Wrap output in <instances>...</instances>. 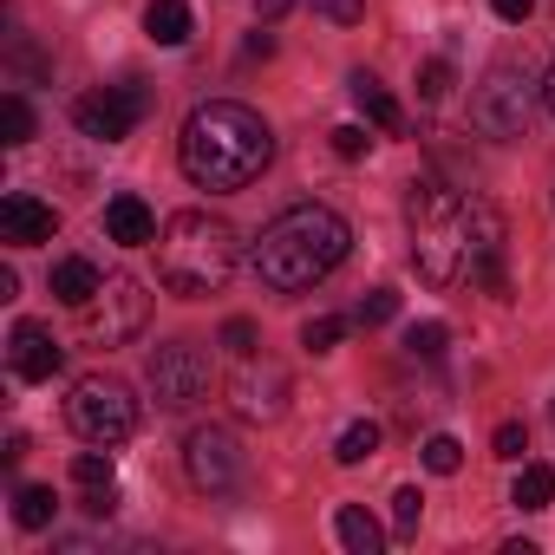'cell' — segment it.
Returning <instances> with one entry per match:
<instances>
[{"label": "cell", "mask_w": 555, "mask_h": 555, "mask_svg": "<svg viewBox=\"0 0 555 555\" xmlns=\"http://www.w3.org/2000/svg\"><path fill=\"white\" fill-rule=\"evenodd\" d=\"M405 222H412V261L431 288H490L509 295L503 282V216L438 177H418L405 190Z\"/></svg>", "instance_id": "6da1fadb"}, {"label": "cell", "mask_w": 555, "mask_h": 555, "mask_svg": "<svg viewBox=\"0 0 555 555\" xmlns=\"http://www.w3.org/2000/svg\"><path fill=\"white\" fill-rule=\"evenodd\" d=\"M177 157L196 190H248L274 157V131L261 125V112H248L235 99H209L190 112Z\"/></svg>", "instance_id": "7a4b0ae2"}, {"label": "cell", "mask_w": 555, "mask_h": 555, "mask_svg": "<svg viewBox=\"0 0 555 555\" xmlns=\"http://www.w3.org/2000/svg\"><path fill=\"white\" fill-rule=\"evenodd\" d=\"M347 248H353V229H347L340 209H327V203H295V209H282V216L261 229V242H255V274H261L274 295H301V288L327 282V274L347 261Z\"/></svg>", "instance_id": "3957f363"}, {"label": "cell", "mask_w": 555, "mask_h": 555, "mask_svg": "<svg viewBox=\"0 0 555 555\" xmlns=\"http://www.w3.org/2000/svg\"><path fill=\"white\" fill-rule=\"evenodd\" d=\"M235 261H242V235H235L222 216H209V209H183V216H170L164 235H157V282H164L177 301L216 295L229 274H235Z\"/></svg>", "instance_id": "277c9868"}, {"label": "cell", "mask_w": 555, "mask_h": 555, "mask_svg": "<svg viewBox=\"0 0 555 555\" xmlns=\"http://www.w3.org/2000/svg\"><path fill=\"white\" fill-rule=\"evenodd\" d=\"M66 425L86 438V444H125L131 431H138V399H131V386L125 379H105V373H92V379H79L73 386V399H66Z\"/></svg>", "instance_id": "5b68a950"}, {"label": "cell", "mask_w": 555, "mask_h": 555, "mask_svg": "<svg viewBox=\"0 0 555 555\" xmlns=\"http://www.w3.org/2000/svg\"><path fill=\"white\" fill-rule=\"evenodd\" d=\"M529 112H535V86H529L522 66H490L470 92V125L483 138H522Z\"/></svg>", "instance_id": "8992f818"}, {"label": "cell", "mask_w": 555, "mask_h": 555, "mask_svg": "<svg viewBox=\"0 0 555 555\" xmlns=\"http://www.w3.org/2000/svg\"><path fill=\"white\" fill-rule=\"evenodd\" d=\"M79 321H86V340H99V347H125V340L144 334V321H151V295H144V282H131V274H105V288L79 308Z\"/></svg>", "instance_id": "52a82bcc"}, {"label": "cell", "mask_w": 555, "mask_h": 555, "mask_svg": "<svg viewBox=\"0 0 555 555\" xmlns=\"http://www.w3.org/2000/svg\"><path fill=\"white\" fill-rule=\"evenodd\" d=\"M144 379H151V399L164 412H183L196 399H209V353L196 340H164L151 360H144Z\"/></svg>", "instance_id": "ba28073f"}, {"label": "cell", "mask_w": 555, "mask_h": 555, "mask_svg": "<svg viewBox=\"0 0 555 555\" xmlns=\"http://www.w3.org/2000/svg\"><path fill=\"white\" fill-rule=\"evenodd\" d=\"M144 112H151V92H144V86H105V92H86V99L73 105V125H79V138H92V144H125Z\"/></svg>", "instance_id": "9c48e42d"}, {"label": "cell", "mask_w": 555, "mask_h": 555, "mask_svg": "<svg viewBox=\"0 0 555 555\" xmlns=\"http://www.w3.org/2000/svg\"><path fill=\"white\" fill-rule=\"evenodd\" d=\"M183 464H190V483H196V490H209V496L235 490V477H242L235 431H222V425H196L190 444H183Z\"/></svg>", "instance_id": "30bf717a"}, {"label": "cell", "mask_w": 555, "mask_h": 555, "mask_svg": "<svg viewBox=\"0 0 555 555\" xmlns=\"http://www.w3.org/2000/svg\"><path fill=\"white\" fill-rule=\"evenodd\" d=\"M53 229H60V209L40 203L34 190H8V196H0V242L34 248V242H53Z\"/></svg>", "instance_id": "8fae6325"}, {"label": "cell", "mask_w": 555, "mask_h": 555, "mask_svg": "<svg viewBox=\"0 0 555 555\" xmlns=\"http://www.w3.org/2000/svg\"><path fill=\"white\" fill-rule=\"evenodd\" d=\"M282 405H288V373L282 366H261L255 373V353H248V366L235 379V412L242 418H282Z\"/></svg>", "instance_id": "7c38bea8"}, {"label": "cell", "mask_w": 555, "mask_h": 555, "mask_svg": "<svg viewBox=\"0 0 555 555\" xmlns=\"http://www.w3.org/2000/svg\"><path fill=\"white\" fill-rule=\"evenodd\" d=\"M8 360H14V379L40 386V379H53V373H60V340H53L40 321H21V327H14V340H8Z\"/></svg>", "instance_id": "4fadbf2b"}, {"label": "cell", "mask_w": 555, "mask_h": 555, "mask_svg": "<svg viewBox=\"0 0 555 555\" xmlns=\"http://www.w3.org/2000/svg\"><path fill=\"white\" fill-rule=\"evenodd\" d=\"M105 235L112 242H125V248H144V242H157V216H151V203L144 196H112L105 203Z\"/></svg>", "instance_id": "5bb4252c"}, {"label": "cell", "mask_w": 555, "mask_h": 555, "mask_svg": "<svg viewBox=\"0 0 555 555\" xmlns=\"http://www.w3.org/2000/svg\"><path fill=\"white\" fill-rule=\"evenodd\" d=\"M47 288L66 301V308H86L99 288H105V274H99V261H86V255H66V261H53V274H47Z\"/></svg>", "instance_id": "9a60e30c"}, {"label": "cell", "mask_w": 555, "mask_h": 555, "mask_svg": "<svg viewBox=\"0 0 555 555\" xmlns=\"http://www.w3.org/2000/svg\"><path fill=\"white\" fill-rule=\"evenodd\" d=\"M347 92H353V105L366 112V125H379V131H405V112H399V99H392V92H386L373 73H353V86H347Z\"/></svg>", "instance_id": "2e32d148"}, {"label": "cell", "mask_w": 555, "mask_h": 555, "mask_svg": "<svg viewBox=\"0 0 555 555\" xmlns=\"http://www.w3.org/2000/svg\"><path fill=\"white\" fill-rule=\"evenodd\" d=\"M334 535H340L353 555H379V548H386V529H379V522H373V509H360V503H340Z\"/></svg>", "instance_id": "e0dca14e"}, {"label": "cell", "mask_w": 555, "mask_h": 555, "mask_svg": "<svg viewBox=\"0 0 555 555\" xmlns=\"http://www.w3.org/2000/svg\"><path fill=\"white\" fill-rule=\"evenodd\" d=\"M144 34L157 47H183L190 40V8H183V0H151V8H144Z\"/></svg>", "instance_id": "ac0fdd59"}, {"label": "cell", "mask_w": 555, "mask_h": 555, "mask_svg": "<svg viewBox=\"0 0 555 555\" xmlns=\"http://www.w3.org/2000/svg\"><path fill=\"white\" fill-rule=\"evenodd\" d=\"M53 516H60V503H53L47 483H21L14 490V522L21 529H53Z\"/></svg>", "instance_id": "d6986e66"}, {"label": "cell", "mask_w": 555, "mask_h": 555, "mask_svg": "<svg viewBox=\"0 0 555 555\" xmlns=\"http://www.w3.org/2000/svg\"><path fill=\"white\" fill-rule=\"evenodd\" d=\"M509 503H516V509H548V503H555V470H548V464H522Z\"/></svg>", "instance_id": "ffe728a7"}, {"label": "cell", "mask_w": 555, "mask_h": 555, "mask_svg": "<svg viewBox=\"0 0 555 555\" xmlns=\"http://www.w3.org/2000/svg\"><path fill=\"white\" fill-rule=\"evenodd\" d=\"M0 144H34V105H27V92H8L0 99Z\"/></svg>", "instance_id": "44dd1931"}, {"label": "cell", "mask_w": 555, "mask_h": 555, "mask_svg": "<svg viewBox=\"0 0 555 555\" xmlns=\"http://www.w3.org/2000/svg\"><path fill=\"white\" fill-rule=\"evenodd\" d=\"M73 483H79V490H118V477H112V451H105V444L79 451V457H73Z\"/></svg>", "instance_id": "7402d4cb"}, {"label": "cell", "mask_w": 555, "mask_h": 555, "mask_svg": "<svg viewBox=\"0 0 555 555\" xmlns=\"http://www.w3.org/2000/svg\"><path fill=\"white\" fill-rule=\"evenodd\" d=\"M373 451H379V425H373V418H353V425L340 431V444H334L340 464H366Z\"/></svg>", "instance_id": "603a6c76"}, {"label": "cell", "mask_w": 555, "mask_h": 555, "mask_svg": "<svg viewBox=\"0 0 555 555\" xmlns=\"http://www.w3.org/2000/svg\"><path fill=\"white\" fill-rule=\"evenodd\" d=\"M444 347H451V327H444V321H412V327H405V353H412V360H438Z\"/></svg>", "instance_id": "cb8c5ba5"}, {"label": "cell", "mask_w": 555, "mask_h": 555, "mask_svg": "<svg viewBox=\"0 0 555 555\" xmlns=\"http://www.w3.org/2000/svg\"><path fill=\"white\" fill-rule=\"evenodd\" d=\"M340 340H347V321H340V314H314V321L301 327V347H308V353H334Z\"/></svg>", "instance_id": "d4e9b609"}, {"label": "cell", "mask_w": 555, "mask_h": 555, "mask_svg": "<svg viewBox=\"0 0 555 555\" xmlns=\"http://www.w3.org/2000/svg\"><path fill=\"white\" fill-rule=\"evenodd\" d=\"M457 464H464V444H457L451 431L425 438V470H431V477H457Z\"/></svg>", "instance_id": "484cf974"}, {"label": "cell", "mask_w": 555, "mask_h": 555, "mask_svg": "<svg viewBox=\"0 0 555 555\" xmlns=\"http://www.w3.org/2000/svg\"><path fill=\"white\" fill-rule=\"evenodd\" d=\"M392 314H399V295H392V288H373V295L353 308V327H386Z\"/></svg>", "instance_id": "4316f807"}, {"label": "cell", "mask_w": 555, "mask_h": 555, "mask_svg": "<svg viewBox=\"0 0 555 555\" xmlns=\"http://www.w3.org/2000/svg\"><path fill=\"white\" fill-rule=\"evenodd\" d=\"M418 516H425V496L405 483V490L392 496V529H399V535H418Z\"/></svg>", "instance_id": "83f0119b"}, {"label": "cell", "mask_w": 555, "mask_h": 555, "mask_svg": "<svg viewBox=\"0 0 555 555\" xmlns=\"http://www.w3.org/2000/svg\"><path fill=\"white\" fill-rule=\"evenodd\" d=\"M327 138H334V157H347V164H353V157H366V144H373V138H366V125H334Z\"/></svg>", "instance_id": "f1b7e54d"}, {"label": "cell", "mask_w": 555, "mask_h": 555, "mask_svg": "<svg viewBox=\"0 0 555 555\" xmlns=\"http://www.w3.org/2000/svg\"><path fill=\"white\" fill-rule=\"evenodd\" d=\"M418 92H425V99H444V92H451V60H425V66H418Z\"/></svg>", "instance_id": "f546056e"}, {"label": "cell", "mask_w": 555, "mask_h": 555, "mask_svg": "<svg viewBox=\"0 0 555 555\" xmlns=\"http://www.w3.org/2000/svg\"><path fill=\"white\" fill-rule=\"evenodd\" d=\"M314 8H321L334 27H360V21H366V0H314Z\"/></svg>", "instance_id": "4dcf8cb0"}, {"label": "cell", "mask_w": 555, "mask_h": 555, "mask_svg": "<svg viewBox=\"0 0 555 555\" xmlns=\"http://www.w3.org/2000/svg\"><path fill=\"white\" fill-rule=\"evenodd\" d=\"M222 347H229L235 360H248V353H255V321H222Z\"/></svg>", "instance_id": "1f68e13d"}, {"label": "cell", "mask_w": 555, "mask_h": 555, "mask_svg": "<svg viewBox=\"0 0 555 555\" xmlns=\"http://www.w3.org/2000/svg\"><path fill=\"white\" fill-rule=\"evenodd\" d=\"M490 444H496V457H509V464H516V457L529 451V431L509 418V425H496V438H490Z\"/></svg>", "instance_id": "d6a6232c"}, {"label": "cell", "mask_w": 555, "mask_h": 555, "mask_svg": "<svg viewBox=\"0 0 555 555\" xmlns=\"http://www.w3.org/2000/svg\"><path fill=\"white\" fill-rule=\"evenodd\" d=\"M490 8H496V21H509V27H516V21H529V14H535V0H490Z\"/></svg>", "instance_id": "836d02e7"}, {"label": "cell", "mask_w": 555, "mask_h": 555, "mask_svg": "<svg viewBox=\"0 0 555 555\" xmlns=\"http://www.w3.org/2000/svg\"><path fill=\"white\" fill-rule=\"evenodd\" d=\"M242 53H248V60H268V53H274V40H268V34H261V27H255V34H248V47H242Z\"/></svg>", "instance_id": "e575fe53"}, {"label": "cell", "mask_w": 555, "mask_h": 555, "mask_svg": "<svg viewBox=\"0 0 555 555\" xmlns=\"http://www.w3.org/2000/svg\"><path fill=\"white\" fill-rule=\"evenodd\" d=\"M288 8H295V0H261V21H282Z\"/></svg>", "instance_id": "d590c367"}, {"label": "cell", "mask_w": 555, "mask_h": 555, "mask_svg": "<svg viewBox=\"0 0 555 555\" xmlns=\"http://www.w3.org/2000/svg\"><path fill=\"white\" fill-rule=\"evenodd\" d=\"M542 105L555 112V66H548V79H542Z\"/></svg>", "instance_id": "8d00e7d4"}]
</instances>
